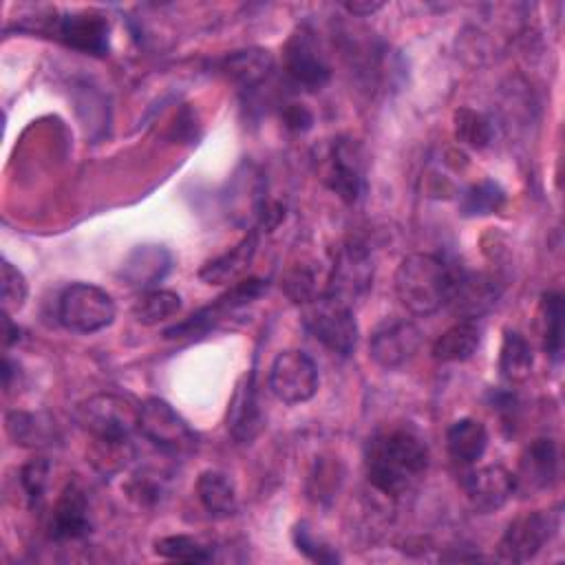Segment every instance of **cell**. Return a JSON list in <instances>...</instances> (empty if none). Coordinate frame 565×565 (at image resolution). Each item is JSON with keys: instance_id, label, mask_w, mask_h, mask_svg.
<instances>
[{"instance_id": "cell-1", "label": "cell", "mask_w": 565, "mask_h": 565, "mask_svg": "<svg viewBox=\"0 0 565 565\" xmlns=\"http://www.w3.org/2000/svg\"><path fill=\"white\" fill-rule=\"evenodd\" d=\"M428 457V446L413 426H386L366 441V479L386 497L406 494L426 475Z\"/></svg>"}, {"instance_id": "cell-2", "label": "cell", "mask_w": 565, "mask_h": 565, "mask_svg": "<svg viewBox=\"0 0 565 565\" xmlns=\"http://www.w3.org/2000/svg\"><path fill=\"white\" fill-rule=\"evenodd\" d=\"M452 267L435 254H408L395 269V294L415 316H428L448 302Z\"/></svg>"}, {"instance_id": "cell-3", "label": "cell", "mask_w": 565, "mask_h": 565, "mask_svg": "<svg viewBox=\"0 0 565 565\" xmlns=\"http://www.w3.org/2000/svg\"><path fill=\"white\" fill-rule=\"evenodd\" d=\"M139 406L119 393H97L77 406L75 419L99 446H126L139 430Z\"/></svg>"}, {"instance_id": "cell-4", "label": "cell", "mask_w": 565, "mask_h": 565, "mask_svg": "<svg viewBox=\"0 0 565 565\" xmlns=\"http://www.w3.org/2000/svg\"><path fill=\"white\" fill-rule=\"evenodd\" d=\"M305 327L331 353L351 355L355 351L360 335L355 313L349 305L327 294H318L307 302Z\"/></svg>"}, {"instance_id": "cell-5", "label": "cell", "mask_w": 565, "mask_h": 565, "mask_svg": "<svg viewBox=\"0 0 565 565\" xmlns=\"http://www.w3.org/2000/svg\"><path fill=\"white\" fill-rule=\"evenodd\" d=\"M117 313L113 296L90 282L68 285L57 300V318L73 333H95L113 324Z\"/></svg>"}, {"instance_id": "cell-6", "label": "cell", "mask_w": 565, "mask_h": 565, "mask_svg": "<svg viewBox=\"0 0 565 565\" xmlns=\"http://www.w3.org/2000/svg\"><path fill=\"white\" fill-rule=\"evenodd\" d=\"M38 31L49 33L68 49L90 55H106L110 49V24L99 11H71L57 15L55 9H49L38 24Z\"/></svg>"}, {"instance_id": "cell-7", "label": "cell", "mask_w": 565, "mask_h": 565, "mask_svg": "<svg viewBox=\"0 0 565 565\" xmlns=\"http://www.w3.org/2000/svg\"><path fill=\"white\" fill-rule=\"evenodd\" d=\"M139 433L159 450L181 457L196 450V433L161 397H148L139 406Z\"/></svg>"}, {"instance_id": "cell-8", "label": "cell", "mask_w": 565, "mask_h": 565, "mask_svg": "<svg viewBox=\"0 0 565 565\" xmlns=\"http://www.w3.org/2000/svg\"><path fill=\"white\" fill-rule=\"evenodd\" d=\"M375 265L371 252L360 243H347L338 249L324 294L355 309L373 287Z\"/></svg>"}, {"instance_id": "cell-9", "label": "cell", "mask_w": 565, "mask_h": 565, "mask_svg": "<svg viewBox=\"0 0 565 565\" xmlns=\"http://www.w3.org/2000/svg\"><path fill=\"white\" fill-rule=\"evenodd\" d=\"M558 530V512L534 510L512 519L497 545V558L505 563H525L534 558Z\"/></svg>"}, {"instance_id": "cell-10", "label": "cell", "mask_w": 565, "mask_h": 565, "mask_svg": "<svg viewBox=\"0 0 565 565\" xmlns=\"http://www.w3.org/2000/svg\"><path fill=\"white\" fill-rule=\"evenodd\" d=\"M318 366L300 349L280 351L269 366V391L282 404L309 402L318 391Z\"/></svg>"}, {"instance_id": "cell-11", "label": "cell", "mask_w": 565, "mask_h": 565, "mask_svg": "<svg viewBox=\"0 0 565 565\" xmlns=\"http://www.w3.org/2000/svg\"><path fill=\"white\" fill-rule=\"evenodd\" d=\"M282 60L289 79L305 90H320L331 77V66L316 40V33L307 26H298L289 35Z\"/></svg>"}, {"instance_id": "cell-12", "label": "cell", "mask_w": 565, "mask_h": 565, "mask_svg": "<svg viewBox=\"0 0 565 565\" xmlns=\"http://www.w3.org/2000/svg\"><path fill=\"white\" fill-rule=\"evenodd\" d=\"M267 289V282L260 278H245L238 280L230 287V291H225L223 296H218L214 302H210L207 307L199 309L196 313H192L190 318H185L183 322L166 329V338L170 340H181V338H196L201 333H205L210 327H214L216 322H221L227 313L236 311L238 307H245L247 302L256 300L263 291Z\"/></svg>"}, {"instance_id": "cell-13", "label": "cell", "mask_w": 565, "mask_h": 565, "mask_svg": "<svg viewBox=\"0 0 565 565\" xmlns=\"http://www.w3.org/2000/svg\"><path fill=\"white\" fill-rule=\"evenodd\" d=\"M327 185L344 203H355L366 190V152L353 137H338L331 146Z\"/></svg>"}, {"instance_id": "cell-14", "label": "cell", "mask_w": 565, "mask_h": 565, "mask_svg": "<svg viewBox=\"0 0 565 565\" xmlns=\"http://www.w3.org/2000/svg\"><path fill=\"white\" fill-rule=\"evenodd\" d=\"M422 344V331L408 320H386L380 324L369 342V351L375 364L386 371L402 369L415 358Z\"/></svg>"}, {"instance_id": "cell-15", "label": "cell", "mask_w": 565, "mask_h": 565, "mask_svg": "<svg viewBox=\"0 0 565 565\" xmlns=\"http://www.w3.org/2000/svg\"><path fill=\"white\" fill-rule=\"evenodd\" d=\"M463 490L470 505L477 512L490 514L501 510L510 501V497L516 490V481L508 468L499 463H490L466 475Z\"/></svg>"}, {"instance_id": "cell-16", "label": "cell", "mask_w": 565, "mask_h": 565, "mask_svg": "<svg viewBox=\"0 0 565 565\" xmlns=\"http://www.w3.org/2000/svg\"><path fill=\"white\" fill-rule=\"evenodd\" d=\"M499 298V289L486 274L455 269L452 267V285L448 302L452 311L463 320H477L483 316Z\"/></svg>"}, {"instance_id": "cell-17", "label": "cell", "mask_w": 565, "mask_h": 565, "mask_svg": "<svg viewBox=\"0 0 565 565\" xmlns=\"http://www.w3.org/2000/svg\"><path fill=\"white\" fill-rule=\"evenodd\" d=\"M51 536L57 541H75L90 532V516H88V499L84 488L77 481H68L51 514Z\"/></svg>"}, {"instance_id": "cell-18", "label": "cell", "mask_w": 565, "mask_h": 565, "mask_svg": "<svg viewBox=\"0 0 565 565\" xmlns=\"http://www.w3.org/2000/svg\"><path fill=\"white\" fill-rule=\"evenodd\" d=\"M263 424H265V417L258 402L254 373H249L241 377L230 399L227 430L238 444H249L263 430Z\"/></svg>"}, {"instance_id": "cell-19", "label": "cell", "mask_w": 565, "mask_h": 565, "mask_svg": "<svg viewBox=\"0 0 565 565\" xmlns=\"http://www.w3.org/2000/svg\"><path fill=\"white\" fill-rule=\"evenodd\" d=\"M558 475V450L554 439H534L519 459V472L514 475L516 486L525 490H545Z\"/></svg>"}, {"instance_id": "cell-20", "label": "cell", "mask_w": 565, "mask_h": 565, "mask_svg": "<svg viewBox=\"0 0 565 565\" xmlns=\"http://www.w3.org/2000/svg\"><path fill=\"white\" fill-rule=\"evenodd\" d=\"M258 227H252L234 247L223 252L221 256L207 260L199 278L207 285H225V282H238V278L247 271V267L254 260V254L258 249Z\"/></svg>"}, {"instance_id": "cell-21", "label": "cell", "mask_w": 565, "mask_h": 565, "mask_svg": "<svg viewBox=\"0 0 565 565\" xmlns=\"http://www.w3.org/2000/svg\"><path fill=\"white\" fill-rule=\"evenodd\" d=\"M172 267V256L163 245H137L121 265V278L137 289H154Z\"/></svg>"}, {"instance_id": "cell-22", "label": "cell", "mask_w": 565, "mask_h": 565, "mask_svg": "<svg viewBox=\"0 0 565 565\" xmlns=\"http://www.w3.org/2000/svg\"><path fill=\"white\" fill-rule=\"evenodd\" d=\"M446 448L455 463L472 466L488 448V430L483 422L475 417H461L452 422L446 430Z\"/></svg>"}, {"instance_id": "cell-23", "label": "cell", "mask_w": 565, "mask_h": 565, "mask_svg": "<svg viewBox=\"0 0 565 565\" xmlns=\"http://www.w3.org/2000/svg\"><path fill=\"white\" fill-rule=\"evenodd\" d=\"M196 497L201 505L216 519H227L238 510V494L234 481L221 470H203L196 479Z\"/></svg>"}, {"instance_id": "cell-24", "label": "cell", "mask_w": 565, "mask_h": 565, "mask_svg": "<svg viewBox=\"0 0 565 565\" xmlns=\"http://www.w3.org/2000/svg\"><path fill=\"white\" fill-rule=\"evenodd\" d=\"M481 344V327L477 320H459L448 327L433 344L437 362H466Z\"/></svg>"}, {"instance_id": "cell-25", "label": "cell", "mask_w": 565, "mask_h": 565, "mask_svg": "<svg viewBox=\"0 0 565 565\" xmlns=\"http://www.w3.org/2000/svg\"><path fill=\"white\" fill-rule=\"evenodd\" d=\"M534 364L532 349L527 340L512 329L503 331L501 351H499V373L508 384H521L530 377Z\"/></svg>"}, {"instance_id": "cell-26", "label": "cell", "mask_w": 565, "mask_h": 565, "mask_svg": "<svg viewBox=\"0 0 565 565\" xmlns=\"http://www.w3.org/2000/svg\"><path fill=\"white\" fill-rule=\"evenodd\" d=\"M274 71V57L269 51L263 49H247L236 51L225 60V73L234 79L241 88H254L269 77Z\"/></svg>"}, {"instance_id": "cell-27", "label": "cell", "mask_w": 565, "mask_h": 565, "mask_svg": "<svg viewBox=\"0 0 565 565\" xmlns=\"http://www.w3.org/2000/svg\"><path fill=\"white\" fill-rule=\"evenodd\" d=\"M181 311V296L170 289H146L132 305V316L139 324L152 327Z\"/></svg>"}, {"instance_id": "cell-28", "label": "cell", "mask_w": 565, "mask_h": 565, "mask_svg": "<svg viewBox=\"0 0 565 565\" xmlns=\"http://www.w3.org/2000/svg\"><path fill=\"white\" fill-rule=\"evenodd\" d=\"M541 322H543V349L554 362L561 360L563 351V296L547 291L541 298Z\"/></svg>"}, {"instance_id": "cell-29", "label": "cell", "mask_w": 565, "mask_h": 565, "mask_svg": "<svg viewBox=\"0 0 565 565\" xmlns=\"http://www.w3.org/2000/svg\"><path fill=\"white\" fill-rule=\"evenodd\" d=\"M505 205V192L499 183L483 179L470 185L459 199V212L463 216H486L494 214Z\"/></svg>"}, {"instance_id": "cell-30", "label": "cell", "mask_w": 565, "mask_h": 565, "mask_svg": "<svg viewBox=\"0 0 565 565\" xmlns=\"http://www.w3.org/2000/svg\"><path fill=\"white\" fill-rule=\"evenodd\" d=\"M452 121H455V137L459 143H463L472 150H483L486 146H490L494 128L483 113H477V110L463 106V108L455 110Z\"/></svg>"}, {"instance_id": "cell-31", "label": "cell", "mask_w": 565, "mask_h": 565, "mask_svg": "<svg viewBox=\"0 0 565 565\" xmlns=\"http://www.w3.org/2000/svg\"><path fill=\"white\" fill-rule=\"evenodd\" d=\"M154 554L179 563H207L212 561V550L199 539L188 534H170L154 541Z\"/></svg>"}, {"instance_id": "cell-32", "label": "cell", "mask_w": 565, "mask_h": 565, "mask_svg": "<svg viewBox=\"0 0 565 565\" xmlns=\"http://www.w3.org/2000/svg\"><path fill=\"white\" fill-rule=\"evenodd\" d=\"M7 433L20 446H44L51 439V422H42V415L13 411L7 415Z\"/></svg>"}, {"instance_id": "cell-33", "label": "cell", "mask_w": 565, "mask_h": 565, "mask_svg": "<svg viewBox=\"0 0 565 565\" xmlns=\"http://www.w3.org/2000/svg\"><path fill=\"white\" fill-rule=\"evenodd\" d=\"M49 472H51V463L44 457L29 459L20 470V486L24 490V497H26L31 510H38L44 501V492L49 486Z\"/></svg>"}, {"instance_id": "cell-34", "label": "cell", "mask_w": 565, "mask_h": 565, "mask_svg": "<svg viewBox=\"0 0 565 565\" xmlns=\"http://www.w3.org/2000/svg\"><path fill=\"white\" fill-rule=\"evenodd\" d=\"M294 545L300 554H305L313 563H338L340 561V556L331 550V545L324 539L316 536V532L309 527L307 521L296 523Z\"/></svg>"}, {"instance_id": "cell-35", "label": "cell", "mask_w": 565, "mask_h": 565, "mask_svg": "<svg viewBox=\"0 0 565 565\" xmlns=\"http://www.w3.org/2000/svg\"><path fill=\"white\" fill-rule=\"evenodd\" d=\"M29 285L24 274L9 260H2V307L4 313H15L24 307Z\"/></svg>"}, {"instance_id": "cell-36", "label": "cell", "mask_w": 565, "mask_h": 565, "mask_svg": "<svg viewBox=\"0 0 565 565\" xmlns=\"http://www.w3.org/2000/svg\"><path fill=\"white\" fill-rule=\"evenodd\" d=\"M282 291L300 305H307L309 300H313L316 294V274L313 269L305 267V265H294L287 269V274L282 276Z\"/></svg>"}, {"instance_id": "cell-37", "label": "cell", "mask_w": 565, "mask_h": 565, "mask_svg": "<svg viewBox=\"0 0 565 565\" xmlns=\"http://www.w3.org/2000/svg\"><path fill=\"white\" fill-rule=\"evenodd\" d=\"M282 119L291 130H307L313 121V115L302 104H289Z\"/></svg>"}, {"instance_id": "cell-38", "label": "cell", "mask_w": 565, "mask_h": 565, "mask_svg": "<svg viewBox=\"0 0 565 565\" xmlns=\"http://www.w3.org/2000/svg\"><path fill=\"white\" fill-rule=\"evenodd\" d=\"M344 9L353 15H371L373 11L382 9V2H347Z\"/></svg>"}, {"instance_id": "cell-39", "label": "cell", "mask_w": 565, "mask_h": 565, "mask_svg": "<svg viewBox=\"0 0 565 565\" xmlns=\"http://www.w3.org/2000/svg\"><path fill=\"white\" fill-rule=\"evenodd\" d=\"M20 338V329L11 322V316L4 313V344L11 347Z\"/></svg>"}]
</instances>
